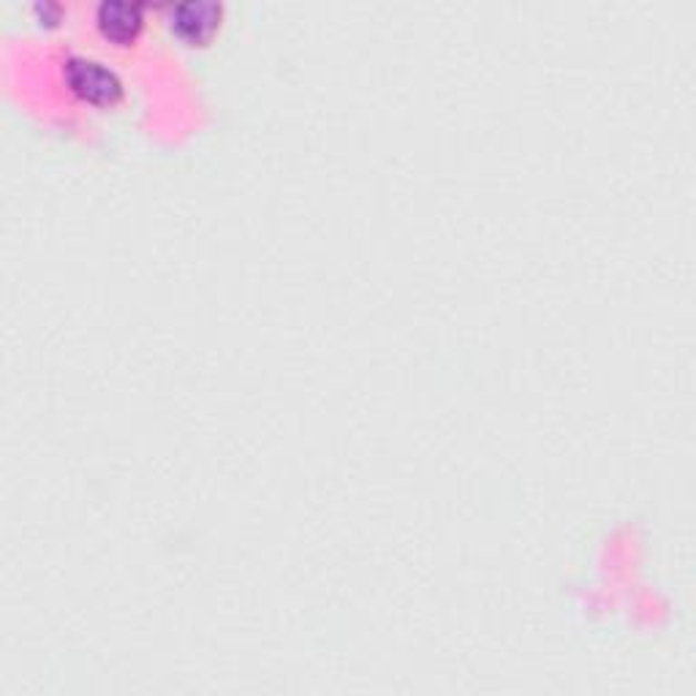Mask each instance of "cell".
<instances>
[{
	"label": "cell",
	"mask_w": 696,
	"mask_h": 696,
	"mask_svg": "<svg viewBox=\"0 0 696 696\" xmlns=\"http://www.w3.org/2000/svg\"><path fill=\"white\" fill-rule=\"evenodd\" d=\"M65 80L69 85L82 95V99L90 101H115L120 93V80L112 74L110 69H104L101 63L95 60H85V58H71L65 63Z\"/></svg>",
	"instance_id": "1"
},
{
	"label": "cell",
	"mask_w": 696,
	"mask_h": 696,
	"mask_svg": "<svg viewBox=\"0 0 696 696\" xmlns=\"http://www.w3.org/2000/svg\"><path fill=\"white\" fill-rule=\"evenodd\" d=\"M221 6L207 3V0H188L172 9V28L180 30V35L191 41H204L218 25Z\"/></svg>",
	"instance_id": "2"
},
{
	"label": "cell",
	"mask_w": 696,
	"mask_h": 696,
	"mask_svg": "<svg viewBox=\"0 0 696 696\" xmlns=\"http://www.w3.org/2000/svg\"><path fill=\"white\" fill-rule=\"evenodd\" d=\"M95 17L101 30L115 41L134 39L142 28V6L134 0H104Z\"/></svg>",
	"instance_id": "3"
}]
</instances>
